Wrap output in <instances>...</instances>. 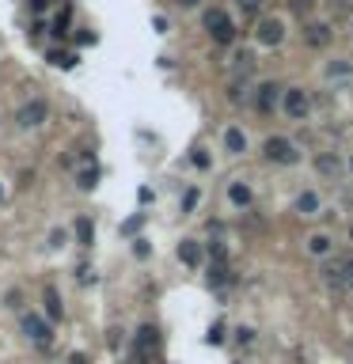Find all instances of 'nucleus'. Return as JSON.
Instances as JSON below:
<instances>
[{"mask_svg":"<svg viewBox=\"0 0 353 364\" xmlns=\"http://www.w3.org/2000/svg\"><path fill=\"white\" fill-rule=\"evenodd\" d=\"M304 4H312V0H304Z\"/></svg>","mask_w":353,"mask_h":364,"instance_id":"473e14b6","label":"nucleus"},{"mask_svg":"<svg viewBox=\"0 0 353 364\" xmlns=\"http://www.w3.org/2000/svg\"><path fill=\"white\" fill-rule=\"evenodd\" d=\"M255 38L263 42V46H281V38H285V23H281V19H273V16L258 19Z\"/></svg>","mask_w":353,"mask_h":364,"instance_id":"7ed1b4c3","label":"nucleus"},{"mask_svg":"<svg viewBox=\"0 0 353 364\" xmlns=\"http://www.w3.org/2000/svg\"><path fill=\"white\" fill-rule=\"evenodd\" d=\"M179 258L186 262V266H197V262H202V247H197L194 239H182L179 243Z\"/></svg>","mask_w":353,"mask_h":364,"instance_id":"ddd939ff","label":"nucleus"},{"mask_svg":"<svg viewBox=\"0 0 353 364\" xmlns=\"http://www.w3.org/2000/svg\"><path fill=\"white\" fill-rule=\"evenodd\" d=\"M308 95H304V88H285V114L293 121H304V114H308Z\"/></svg>","mask_w":353,"mask_h":364,"instance_id":"39448f33","label":"nucleus"},{"mask_svg":"<svg viewBox=\"0 0 353 364\" xmlns=\"http://www.w3.org/2000/svg\"><path fill=\"white\" fill-rule=\"evenodd\" d=\"M0 197H4V186H0Z\"/></svg>","mask_w":353,"mask_h":364,"instance_id":"2f4dec72","label":"nucleus"},{"mask_svg":"<svg viewBox=\"0 0 353 364\" xmlns=\"http://www.w3.org/2000/svg\"><path fill=\"white\" fill-rule=\"evenodd\" d=\"M69 364H88V356H84V353H73V356H69Z\"/></svg>","mask_w":353,"mask_h":364,"instance_id":"c85d7f7f","label":"nucleus"},{"mask_svg":"<svg viewBox=\"0 0 353 364\" xmlns=\"http://www.w3.org/2000/svg\"><path fill=\"white\" fill-rule=\"evenodd\" d=\"M46 315L49 319H61V300H58V292H53V289H46Z\"/></svg>","mask_w":353,"mask_h":364,"instance_id":"a211bd4d","label":"nucleus"},{"mask_svg":"<svg viewBox=\"0 0 353 364\" xmlns=\"http://www.w3.org/2000/svg\"><path fill=\"white\" fill-rule=\"evenodd\" d=\"M206 31L213 34V42H217V46H228V42L236 38V27H232L228 12H221V8L206 12Z\"/></svg>","mask_w":353,"mask_h":364,"instance_id":"f257e3e1","label":"nucleus"},{"mask_svg":"<svg viewBox=\"0 0 353 364\" xmlns=\"http://www.w3.org/2000/svg\"><path fill=\"white\" fill-rule=\"evenodd\" d=\"M209 341H213V345H221V341H224V330H221V326H213V334H209Z\"/></svg>","mask_w":353,"mask_h":364,"instance_id":"cd10ccee","label":"nucleus"},{"mask_svg":"<svg viewBox=\"0 0 353 364\" xmlns=\"http://www.w3.org/2000/svg\"><path fill=\"white\" fill-rule=\"evenodd\" d=\"M209 254H213V262H224V258H228V251H224V243H209Z\"/></svg>","mask_w":353,"mask_h":364,"instance_id":"393cba45","label":"nucleus"},{"mask_svg":"<svg viewBox=\"0 0 353 364\" xmlns=\"http://www.w3.org/2000/svg\"><path fill=\"white\" fill-rule=\"evenodd\" d=\"M228 281V266H224V262H213V266H209V284H224Z\"/></svg>","mask_w":353,"mask_h":364,"instance_id":"aec40b11","label":"nucleus"},{"mask_svg":"<svg viewBox=\"0 0 353 364\" xmlns=\"http://www.w3.org/2000/svg\"><path fill=\"white\" fill-rule=\"evenodd\" d=\"M133 254H137V258H145V254H148V243H145V239H137V247H133Z\"/></svg>","mask_w":353,"mask_h":364,"instance_id":"bb28decb","label":"nucleus"},{"mask_svg":"<svg viewBox=\"0 0 353 364\" xmlns=\"http://www.w3.org/2000/svg\"><path fill=\"white\" fill-rule=\"evenodd\" d=\"M278 84H263L258 88V95H255V106H258V114H273V106H278Z\"/></svg>","mask_w":353,"mask_h":364,"instance_id":"0eeeda50","label":"nucleus"},{"mask_svg":"<svg viewBox=\"0 0 353 364\" xmlns=\"http://www.w3.org/2000/svg\"><path fill=\"white\" fill-rule=\"evenodd\" d=\"M46 114H49V106L42 103V99H31V103H23V110H19V125H23V130H38L42 121H46Z\"/></svg>","mask_w":353,"mask_h":364,"instance_id":"20e7f679","label":"nucleus"},{"mask_svg":"<svg viewBox=\"0 0 353 364\" xmlns=\"http://www.w3.org/2000/svg\"><path fill=\"white\" fill-rule=\"evenodd\" d=\"M76 239H80V247H91V239H95V224L88 217L76 220Z\"/></svg>","mask_w":353,"mask_h":364,"instance_id":"f3484780","label":"nucleus"},{"mask_svg":"<svg viewBox=\"0 0 353 364\" xmlns=\"http://www.w3.org/2000/svg\"><path fill=\"white\" fill-rule=\"evenodd\" d=\"M141 224H145V213H137V217H130V220H125V224H122V235H133Z\"/></svg>","mask_w":353,"mask_h":364,"instance_id":"b1692460","label":"nucleus"},{"mask_svg":"<svg viewBox=\"0 0 353 364\" xmlns=\"http://www.w3.org/2000/svg\"><path fill=\"white\" fill-rule=\"evenodd\" d=\"M23 330H27V338H31L34 345H49V338H53V334H49V323H42L38 315H27Z\"/></svg>","mask_w":353,"mask_h":364,"instance_id":"423d86ee","label":"nucleus"},{"mask_svg":"<svg viewBox=\"0 0 353 364\" xmlns=\"http://www.w3.org/2000/svg\"><path fill=\"white\" fill-rule=\"evenodd\" d=\"M296 213H300V217H319V197H315L312 190H304V194L296 197Z\"/></svg>","mask_w":353,"mask_h":364,"instance_id":"9b49d317","label":"nucleus"},{"mask_svg":"<svg viewBox=\"0 0 353 364\" xmlns=\"http://www.w3.org/2000/svg\"><path fill=\"white\" fill-rule=\"evenodd\" d=\"M236 4L243 16H258V8H263V0H236Z\"/></svg>","mask_w":353,"mask_h":364,"instance_id":"5701e85b","label":"nucleus"},{"mask_svg":"<svg viewBox=\"0 0 353 364\" xmlns=\"http://www.w3.org/2000/svg\"><path fill=\"white\" fill-rule=\"evenodd\" d=\"M350 4H353V0H350Z\"/></svg>","mask_w":353,"mask_h":364,"instance_id":"f704fd0d","label":"nucleus"},{"mask_svg":"<svg viewBox=\"0 0 353 364\" xmlns=\"http://www.w3.org/2000/svg\"><path fill=\"white\" fill-rule=\"evenodd\" d=\"M308 254H315V258H323V254H330V235L315 232L312 239H308Z\"/></svg>","mask_w":353,"mask_h":364,"instance_id":"4468645a","label":"nucleus"},{"mask_svg":"<svg viewBox=\"0 0 353 364\" xmlns=\"http://www.w3.org/2000/svg\"><path fill=\"white\" fill-rule=\"evenodd\" d=\"M137 345H141V353H145L148 345H156V330H152V326H145V330H141V338H137Z\"/></svg>","mask_w":353,"mask_h":364,"instance_id":"4be33fe9","label":"nucleus"},{"mask_svg":"<svg viewBox=\"0 0 353 364\" xmlns=\"http://www.w3.org/2000/svg\"><path fill=\"white\" fill-rule=\"evenodd\" d=\"M263 152H266V160H270V163H281V167H293V163L300 160L296 145H293V141H285V137H270L263 145Z\"/></svg>","mask_w":353,"mask_h":364,"instance_id":"f03ea898","label":"nucleus"},{"mask_svg":"<svg viewBox=\"0 0 353 364\" xmlns=\"http://www.w3.org/2000/svg\"><path fill=\"white\" fill-rule=\"evenodd\" d=\"M224 148H228L232 156H239L247 148V137H243V130H228L224 133Z\"/></svg>","mask_w":353,"mask_h":364,"instance_id":"dca6fc26","label":"nucleus"},{"mask_svg":"<svg viewBox=\"0 0 353 364\" xmlns=\"http://www.w3.org/2000/svg\"><path fill=\"white\" fill-rule=\"evenodd\" d=\"M228 197H232V205H236V209H247V205H251V186H247V182H232Z\"/></svg>","mask_w":353,"mask_h":364,"instance_id":"f8f14e48","label":"nucleus"},{"mask_svg":"<svg viewBox=\"0 0 353 364\" xmlns=\"http://www.w3.org/2000/svg\"><path fill=\"white\" fill-rule=\"evenodd\" d=\"M315 171L327 175V178H338V175H342V160H338L334 152H319V156H315Z\"/></svg>","mask_w":353,"mask_h":364,"instance_id":"1a4fd4ad","label":"nucleus"},{"mask_svg":"<svg viewBox=\"0 0 353 364\" xmlns=\"http://www.w3.org/2000/svg\"><path fill=\"white\" fill-rule=\"evenodd\" d=\"M304 42H308L312 49H323V46L330 42V27H327V23H308V27H304Z\"/></svg>","mask_w":353,"mask_h":364,"instance_id":"6e6552de","label":"nucleus"},{"mask_svg":"<svg viewBox=\"0 0 353 364\" xmlns=\"http://www.w3.org/2000/svg\"><path fill=\"white\" fill-rule=\"evenodd\" d=\"M46 4H49V0H31V12H42Z\"/></svg>","mask_w":353,"mask_h":364,"instance_id":"c756f323","label":"nucleus"},{"mask_svg":"<svg viewBox=\"0 0 353 364\" xmlns=\"http://www.w3.org/2000/svg\"><path fill=\"white\" fill-rule=\"evenodd\" d=\"M175 4H179V8H194L197 0H175Z\"/></svg>","mask_w":353,"mask_h":364,"instance_id":"7c9ffc66","label":"nucleus"},{"mask_svg":"<svg viewBox=\"0 0 353 364\" xmlns=\"http://www.w3.org/2000/svg\"><path fill=\"white\" fill-rule=\"evenodd\" d=\"M350 73H353L350 61H330V65H327V76H330V80H334V76L342 80V76H350Z\"/></svg>","mask_w":353,"mask_h":364,"instance_id":"6ab92c4d","label":"nucleus"},{"mask_svg":"<svg viewBox=\"0 0 353 364\" xmlns=\"http://www.w3.org/2000/svg\"><path fill=\"white\" fill-rule=\"evenodd\" d=\"M255 65H258V61H255V53H251V49H239V53L232 57V69H236V76H251V73H255Z\"/></svg>","mask_w":353,"mask_h":364,"instance_id":"9d476101","label":"nucleus"},{"mask_svg":"<svg viewBox=\"0 0 353 364\" xmlns=\"http://www.w3.org/2000/svg\"><path fill=\"white\" fill-rule=\"evenodd\" d=\"M194 205H197V190H186V197H182V209H194Z\"/></svg>","mask_w":353,"mask_h":364,"instance_id":"a878e982","label":"nucleus"},{"mask_svg":"<svg viewBox=\"0 0 353 364\" xmlns=\"http://www.w3.org/2000/svg\"><path fill=\"white\" fill-rule=\"evenodd\" d=\"M350 167H353V160H350Z\"/></svg>","mask_w":353,"mask_h":364,"instance_id":"72a5a7b5","label":"nucleus"},{"mask_svg":"<svg viewBox=\"0 0 353 364\" xmlns=\"http://www.w3.org/2000/svg\"><path fill=\"white\" fill-rule=\"evenodd\" d=\"M95 178H99L95 167H91V171H80V175H76V186H80V190H91V186H95Z\"/></svg>","mask_w":353,"mask_h":364,"instance_id":"412c9836","label":"nucleus"},{"mask_svg":"<svg viewBox=\"0 0 353 364\" xmlns=\"http://www.w3.org/2000/svg\"><path fill=\"white\" fill-rule=\"evenodd\" d=\"M46 61H49L53 69H73V65H76V53H65V49H49Z\"/></svg>","mask_w":353,"mask_h":364,"instance_id":"2eb2a0df","label":"nucleus"}]
</instances>
